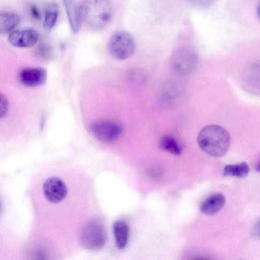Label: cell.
Segmentation results:
<instances>
[{"label": "cell", "mask_w": 260, "mask_h": 260, "mask_svg": "<svg viewBox=\"0 0 260 260\" xmlns=\"http://www.w3.org/2000/svg\"><path fill=\"white\" fill-rule=\"evenodd\" d=\"M231 138L229 132L217 125H208L199 132L197 142L199 147L207 154L216 157L228 151Z\"/></svg>", "instance_id": "1"}, {"label": "cell", "mask_w": 260, "mask_h": 260, "mask_svg": "<svg viewBox=\"0 0 260 260\" xmlns=\"http://www.w3.org/2000/svg\"><path fill=\"white\" fill-rule=\"evenodd\" d=\"M80 11L82 23L91 29L104 28L112 17V7L108 0H84Z\"/></svg>", "instance_id": "2"}, {"label": "cell", "mask_w": 260, "mask_h": 260, "mask_svg": "<svg viewBox=\"0 0 260 260\" xmlns=\"http://www.w3.org/2000/svg\"><path fill=\"white\" fill-rule=\"evenodd\" d=\"M111 56L117 60H124L135 52L136 44L133 36L128 32L119 31L113 34L108 43Z\"/></svg>", "instance_id": "3"}, {"label": "cell", "mask_w": 260, "mask_h": 260, "mask_svg": "<svg viewBox=\"0 0 260 260\" xmlns=\"http://www.w3.org/2000/svg\"><path fill=\"white\" fill-rule=\"evenodd\" d=\"M106 231L103 223L98 220L89 222L82 232L81 241L83 246L90 250L102 248L106 242Z\"/></svg>", "instance_id": "4"}, {"label": "cell", "mask_w": 260, "mask_h": 260, "mask_svg": "<svg viewBox=\"0 0 260 260\" xmlns=\"http://www.w3.org/2000/svg\"><path fill=\"white\" fill-rule=\"evenodd\" d=\"M197 61L198 56L193 50L186 48H180L173 53L171 65L176 72L186 74L194 69Z\"/></svg>", "instance_id": "5"}, {"label": "cell", "mask_w": 260, "mask_h": 260, "mask_svg": "<svg viewBox=\"0 0 260 260\" xmlns=\"http://www.w3.org/2000/svg\"><path fill=\"white\" fill-rule=\"evenodd\" d=\"M94 137L100 141L110 142L117 139L122 133V127L118 123L111 120L94 122L90 126Z\"/></svg>", "instance_id": "6"}, {"label": "cell", "mask_w": 260, "mask_h": 260, "mask_svg": "<svg viewBox=\"0 0 260 260\" xmlns=\"http://www.w3.org/2000/svg\"><path fill=\"white\" fill-rule=\"evenodd\" d=\"M43 191L46 199L52 203L60 202L66 197L68 193L64 182L57 177L47 179L43 184Z\"/></svg>", "instance_id": "7"}, {"label": "cell", "mask_w": 260, "mask_h": 260, "mask_svg": "<svg viewBox=\"0 0 260 260\" xmlns=\"http://www.w3.org/2000/svg\"><path fill=\"white\" fill-rule=\"evenodd\" d=\"M38 39V32L33 28H28L12 31L9 35L8 41L13 46L26 48L34 45Z\"/></svg>", "instance_id": "8"}, {"label": "cell", "mask_w": 260, "mask_h": 260, "mask_svg": "<svg viewBox=\"0 0 260 260\" xmlns=\"http://www.w3.org/2000/svg\"><path fill=\"white\" fill-rule=\"evenodd\" d=\"M47 78L46 70L41 68H26L19 75L20 83L27 87H37L44 84Z\"/></svg>", "instance_id": "9"}, {"label": "cell", "mask_w": 260, "mask_h": 260, "mask_svg": "<svg viewBox=\"0 0 260 260\" xmlns=\"http://www.w3.org/2000/svg\"><path fill=\"white\" fill-rule=\"evenodd\" d=\"M225 198L221 193H214L208 197L200 206L201 212L211 215L218 212L224 206Z\"/></svg>", "instance_id": "10"}, {"label": "cell", "mask_w": 260, "mask_h": 260, "mask_svg": "<svg viewBox=\"0 0 260 260\" xmlns=\"http://www.w3.org/2000/svg\"><path fill=\"white\" fill-rule=\"evenodd\" d=\"M69 21L74 33L79 30L82 23L80 7L75 0H63Z\"/></svg>", "instance_id": "11"}, {"label": "cell", "mask_w": 260, "mask_h": 260, "mask_svg": "<svg viewBox=\"0 0 260 260\" xmlns=\"http://www.w3.org/2000/svg\"><path fill=\"white\" fill-rule=\"evenodd\" d=\"M19 16L16 13L0 11V34L11 32L20 22Z\"/></svg>", "instance_id": "12"}, {"label": "cell", "mask_w": 260, "mask_h": 260, "mask_svg": "<svg viewBox=\"0 0 260 260\" xmlns=\"http://www.w3.org/2000/svg\"><path fill=\"white\" fill-rule=\"evenodd\" d=\"M113 230L117 248L119 249L124 248L128 238L127 224L122 220H117L114 222Z\"/></svg>", "instance_id": "13"}, {"label": "cell", "mask_w": 260, "mask_h": 260, "mask_svg": "<svg viewBox=\"0 0 260 260\" xmlns=\"http://www.w3.org/2000/svg\"><path fill=\"white\" fill-rule=\"evenodd\" d=\"M249 171V166L244 161L235 165H226L223 169V175L238 178H244L247 176Z\"/></svg>", "instance_id": "14"}, {"label": "cell", "mask_w": 260, "mask_h": 260, "mask_svg": "<svg viewBox=\"0 0 260 260\" xmlns=\"http://www.w3.org/2000/svg\"><path fill=\"white\" fill-rule=\"evenodd\" d=\"M159 147L174 155H178L181 153V148L179 144L174 137L170 135H165L161 138Z\"/></svg>", "instance_id": "15"}, {"label": "cell", "mask_w": 260, "mask_h": 260, "mask_svg": "<svg viewBox=\"0 0 260 260\" xmlns=\"http://www.w3.org/2000/svg\"><path fill=\"white\" fill-rule=\"evenodd\" d=\"M58 14V8L55 3L49 4L45 11V18L43 22L44 28L47 30H51L56 23Z\"/></svg>", "instance_id": "16"}, {"label": "cell", "mask_w": 260, "mask_h": 260, "mask_svg": "<svg viewBox=\"0 0 260 260\" xmlns=\"http://www.w3.org/2000/svg\"><path fill=\"white\" fill-rule=\"evenodd\" d=\"M9 103L6 97L0 93V119L4 117L8 110Z\"/></svg>", "instance_id": "17"}, {"label": "cell", "mask_w": 260, "mask_h": 260, "mask_svg": "<svg viewBox=\"0 0 260 260\" xmlns=\"http://www.w3.org/2000/svg\"><path fill=\"white\" fill-rule=\"evenodd\" d=\"M191 5L199 8H207L212 5L215 0H187Z\"/></svg>", "instance_id": "18"}, {"label": "cell", "mask_w": 260, "mask_h": 260, "mask_svg": "<svg viewBox=\"0 0 260 260\" xmlns=\"http://www.w3.org/2000/svg\"><path fill=\"white\" fill-rule=\"evenodd\" d=\"M30 13L31 16L36 20H39L41 18V14L37 8L33 5L30 6Z\"/></svg>", "instance_id": "19"}, {"label": "cell", "mask_w": 260, "mask_h": 260, "mask_svg": "<svg viewBox=\"0 0 260 260\" xmlns=\"http://www.w3.org/2000/svg\"><path fill=\"white\" fill-rule=\"evenodd\" d=\"M1 202H0V212H1Z\"/></svg>", "instance_id": "20"}]
</instances>
